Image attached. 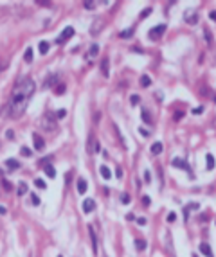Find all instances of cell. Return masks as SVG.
I'll return each mask as SVG.
<instances>
[{"label": "cell", "mask_w": 216, "mask_h": 257, "mask_svg": "<svg viewBox=\"0 0 216 257\" xmlns=\"http://www.w3.org/2000/svg\"><path fill=\"white\" fill-rule=\"evenodd\" d=\"M65 115H67V112H65V110H58V112L54 113V117H56V119H63Z\"/></svg>", "instance_id": "obj_33"}, {"label": "cell", "mask_w": 216, "mask_h": 257, "mask_svg": "<svg viewBox=\"0 0 216 257\" xmlns=\"http://www.w3.org/2000/svg\"><path fill=\"white\" fill-rule=\"evenodd\" d=\"M81 207H83V212H85V214H90V212H94V209H96V202H94L92 198H87Z\"/></svg>", "instance_id": "obj_6"}, {"label": "cell", "mask_w": 216, "mask_h": 257, "mask_svg": "<svg viewBox=\"0 0 216 257\" xmlns=\"http://www.w3.org/2000/svg\"><path fill=\"white\" fill-rule=\"evenodd\" d=\"M186 20H187L189 23H195V22H196V13H195L193 16H189V18H186Z\"/></svg>", "instance_id": "obj_41"}, {"label": "cell", "mask_w": 216, "mask_h": 257, "mask_svg": "<svg viewBox=\"0 0 216 257\" xmlns=\"http://www.w3.org/2000/svg\"><path fill=\"white\" fill-rule=\"evenodd\" d=\"M126 220H128V221H133V220H135V216H133V214H126Z\"/></svg>", "instance_id": "obj_50"}, {"label": "cell", "mask_w": 216, "mask_h": 257, "mask_svg": "<svg viewBox=\"0 0 216 257\" xmlns=\"http://www.w3.org/2000/svg\"><path fill=\"white\" fill-rule=\"evenodd\" d=\"M4 189H5V191H11V189H13V187H11V184H9L7 180L4 182Z\"/></svg>", "instance_id": "obj_44"}, {"label": "cell", "mask_w": 216, "mask_h": 257, "mask_svg": "<svg viewBox=\"0 0 216 257\" xmlns=\"http://www.w3.org/2000/svg\"><path fill=\"white\" fill-rule=\"evenodd\" d=\"M65 90H67V86H65V85H61V86H56V88H54V92H56V94H63Z\"/></svg>", "instance_id": "obj_38"}, {"label": "cell", "mask_w": 216, "mask_h": 257, "mask_svg": "<svg viewBox=\"0 0 216 257\" xmlns=\"http://www.w3.org/2000/svg\"><path fill=\"white\" fill-rule=\"evenodd\" d=\"M58 257H63V256H58Z\"/></svg>", "instance_id": "obj_55"}, {"label": "cell", "mask_w": 216, "mask_h": 257, "mask_svg": "<svg viewBox=\"0 0 216 257\" xmlns=\"http://www.w3.org/2000/svg\"><path fill=\"white\" fill-rule=\"evenodd\" d=\"M171 166H173V167H180V169H184V171L191 173V167H189V164H187V162H184L182 158H173V160H171Z\"/></svg>", "instance_id": "obj_5"}, {"label": "cell", "mask_w": 216, "mask_h": 257, "mask_svg": "<svg viewBox=\"0 0 216 257\" xmlns=\"http://www.w3.org/2000/svg\"><path fill=\"white\" fill-rule=\"evenodd\" d=\"M142 205H144V207H150V205H151L150 196H142Z\"/></svg>", "instance_id": "obj_35"}, {"label": "cell", "mask_w": 216, "mask_h": 257, "mask_svg": "<svg viewBox=\"0 0 216 257\" xmlns=\"http://www.w3.org/2000/svg\"><path fill=\"white\" fill-rule=\"evenodd\" d=\"M198 207H200L198 203H189V205H187V207L184 209V216H186V220L189 218V212H191V211H196Z\"/></svg>", "instance_id": "obj_17"}, {"label": "cell", "mask_w": 216, "mask_h": 257, "mask_svg": "<svg viewBox=\"0 0 216 257\" xmlns=\"http://www.w3.org/2000/svg\"><path fill=\"white\" fill-rule=\"evenodd\" d=\"M49 47H50V45H49V41H45V40L40 41V45H38V49H40L41 54H47V52H49Z\"/></svg>", "instance_id": "obj_18"}, {"label": "cell", "mask_w": 216, "mask_h": 257, "mask_svg": "<svg viewBox=\"0 0 216 257\" xmlns=\"http://www.w3.org/2000/svg\"><path fill=\"white\" fill-rule=\"evenodd\" d=\"M166 220H168V223H175V221H177V214H175V212H169Z\"/></svg>", "instance_id": "obj_32"}, {"label": "cell", "mask_w": 216, "mask_h": 257, "mask_svg": "<svg viewBox=\"0 0 216 257\" xmlns=\"http://www.w3.org/2000/svg\"><path fill=\"white\" fill-rule=\"evenodd\" d=\"M101 72H103V76H105V77H108V76H110V59H108L106 56L101 59Z\"/></svg>", "instance_id": "obj_7"}, {"label": "cell", "mask_w": 216, "mask_h": 257, "mask_svg": "<svg viewBox=\"0 0 216 257\" xmlns=\"http://www.w3.org/2000/svg\"><path fill=\"white\" fill-rule=\"evenodd\" d=\"M88 234H90V241H92V250H94V254H97V236H96V230L92 225L88 227Z\"/></svg>", "instance_id": "obj_8"}, {"label": "cell", "mask_w": 216, "mask_h": 257, "mask_svg": "<svg viewBox=\"0 0 216 257\" xmlns=\"http://www.w3.org/2000/svg\"><path fill=\"white\" fill-rule=\"evenodd\" d=\"M34 185H36L38 189H45V187H47V184H45L41 178H36V180H34Z\"/></svg>", "instance_id": "obj_28"}, {"label": "cell", "mask_w": 216, "mask_h": 257, "mask_svg": "<svg viewBox=\"0 0 216 257\" xmlns=\"http://www.w3.org/2000/svg\"><path fill=\"white\" fill-rule=\"evenodd\" d=\"M43 171H45V175H47L49 178H54V176H56V169H54L50 164H45V166H43Z\"/></svg>", "instance_id": "obj_13"}, {"label": "cell", "mask_w": 216, "mask_h": 257, "mask_svg": "<svg viewBox=\"0 0 216 257\" xmlns=\"http://www.w3.org/2000/svg\"><path fill=\"white\" fill-rule=\"evenodd\" d=\"M31 203H32V205H40V198H38L36 194H31Z\"/></svg>", "instance_id": "obj_34"}, {"label": "cell", "mask_w": 216, "mask_h": 257, "mask_svg": "<svg viewBox=\"0 0 216 257\" xmlns=\"http://www.w3.org/2000/svg\"><path fill=\"white\" fill-rule=\"evenodd\" d=\"M164 32H166V25L160 23V25H157V27H151L150 32H148V36H150V40H159Z\"/></svg>", "instance_id": "obj_2"}, {"label": "cell", "mask_w": 216, "mask_h": 257, "mask_svg": "<svg viewBox=\"0 0 216 257\" xmlns=\"http://www.w3.org/2000/svg\"><path fill=\"white\" fill-rule=\"evenodd\" d=\"M99 173H101V176H103L105 180H110V176H112V173H110V169H108L106 166H101V167H99Z\"/></svg>", "instance_id": "obj_16"}, {"label": "cell", "mask_w": 216, "mask_h": 257, "mask_svg": "<svg viewBox=\"0 0 216 257\" xmlns=\"http://www.w3.org/2000/svg\"><path fill=\"white\" fill-rule=\"evenodd\" d=\"M139 131H141V135H144V137H150V131H148V130H144V128H141Z\"/></svg>", "instance_id": "obj_42"}, {"label": "cell", "mask_w": 216, "mask_h": 257, "mask_svg": "<svg viewBox=\"0 0 216 257\" xmlns=\"http://www.w3.org/2000/svg\"><path fill=\"white\" fill-rule=\"evenodd\" d=\"M119 36H121V38H130V36H133V29L123 31V32H119Z\"/></svg>", "instance_id": "obj_29"}, {"label": "cell", "mask_w": 216, "mask_h": 257, "mask_svg": "<svg viewBox=\"0 0 216 257\" xmlns=\"http://www.w3.org/2000/svg\"><path fill=\"white\" fill-rule=\"evenodd\" d=\"M198 250L204 254L205 257H214L213 256V250H211V247H209V243H200V247H198Z\"/></svg>", "instance_id": "obj_10"}, {"label": "cell", "mask_w": 216, "mask_h": 257, "mask_svg": "<svg viewBox=\"0 0 216 257\" xmlns=\"http://www.w3.org/2000/svg\"><path fill=\"white\" fill-rule=\"evenodd\" d=\"M204 34H205V41H207V43L211 45V43H213V34L209 32V29H207V27L204 29Z\"/></svg>", "instance_id": "obj_27"}, {"label": "cell", "mask_w": 216, "mask_h": 257, "mask_svg": "<svg viewBox=\"0 0 216 257\" xmlns=\"http://www.w3.org/2000/svg\"><path fill=\"white\" fill-rule=\"evenodd\" d=\"M23 59H25L27 63H31V61H32V49H31V47L25 50V56H23Z\"/></svg>", "instance_id": "obj_26"}, {"label": "cell", "mask_w": 216, "mask_h": 257, "mask_svg": "<svg viewBox=\"0 0 216 257\" xmlns=\"http://www.w3.org/2000/svg\"><path fill=\"white\" fill-rule=\"evenodd\" d=\"M5 67H7V59H4V61H2V63H0V72H2V70H4V68H5Z\"/></svg>", "instance_id": "obj_47"}, {"label": "cell", "mask_w": 216, "mask_h": 257, "mask_svg": "<svg viewBox=\"0 0 216 257\" xmlns=\"http://www.w3.org/2000/svg\"><path fill=\"white\" fill-rule=\"evenodd\" d=\"M150 13H151V7H148V9H144V11L141 13V18H148V16H150Z\"/></svg>", "instance_id": "obj_37"}, {"label": "cell", "mask_w": 216, "mask_h": 257, "mask_svg": "<svg viewBox=\"0 0 216 257\" xmlns=\"http://www.w3.org/2000/svg\"><path fill=\"white\" fill-rule=\"evenodd\" d=\"M139 101H141V97H139V95H132V104H133V106H137V104H139Z\"/></svg>", "instance_id": "obj_39"}, {"label": "cell", "mask_w": 216, "mask_h": 257, "mask_svg": "<svg viewBox=\"0 0 216 257\" xmlns=\"http://www.w3.org/2000/svg\"><path fill=\"white\" fill-rule=\"evenodd\" d=\"M97 52H99V47H97V43H94V45L90 47V50H88V56H90V58H96Z\"/></svg>", "instance_id": "obj_25"}, {"label": "cell", "mask_w": 216, "mask_h": 257, "mask_svg": "<svg viewBox=\"0 0 216 257\" xmlns=\"http://www.w3.org/2000/svg\"><path fill=\"white\" fill-rule=\"evenodd\" d=\"M32 140H34V148H36L38 151H41V149L45 148V142H43V139H41L38 133H32Z\"/></svg>", "instance_id": "obj_9"}, {"label": "cell", "mask_w": 216, "mask_h": 257, "mask_svg": "<svg viewBox=\"0 0 216 257\" xmlns=\"http://www.w3.org/2000/svg\"><path fill=\"white\" fill-rule=\"evenodd\" d=\"M5 137H7V139H13V137H14V133H13V131H11V130H9V131H7V133H5Z\"/></svg>", "instance_id": "obj_48"}, {"label": "cell", "mask_w": 216, "mask_h": 257, "mask_svg": "<svg viewBox=\"0 0 216 257\" xmlns=\"http://www.w3.org/2000/svg\"><path fill=\"white\" fill-rule=\"evenodd\" d=\"M83 5H85V7H87V9H94V7H96V5H97V2H85V4H83Z\"/></svg>", "instance_id": "obj_36"}, {"label": "cell", "mask_w": 216, "mask_h": 257, "mask_svg": "<svg viewBox=\"0 0 216 257\" xmlns=\"http://www.w3.org/2000/svg\"><path fill=\"white\" fill-rule=\"evenodd\" d=\"M182 117H184V112H177V115H175V119H177V121H180Z\"/></svg>", "instance_id": "obj_45"}, {"label": "cell", "mask_w": 216, "mask_h": 257, "mask_svg": "<svg viewBox=\"0 0 216 257\" xmlns=\"http://www.w3.org/2000/svg\"><path fill=\"white\" fill-rule=\"evenodd\" d=\"M202 112H204V106H198V108H195V110H193V113H195V115H200Z\"/></svg>", "instance_id": "obj_40"}, {"label": "cell", "mask_w": 216, "mask_h": 257, "mask_svg": "<svg viewBox=\"0 0 216 257\" xmlns=\"http://www.w3.org/2000/svg\"><path fill=\"white\" fill-rule=\"evenodd\" d=\"M213 101H216V95H214V97H213Z\"/></svg>", "instance_id": "obj_54"}, {"label": "cell", "mask_w": 216, "mask_h": 257, "mask_svg": "<svg viewBox=\"0 0 216 257\" xmlns=\"http://www.w3.org/2000/svg\"><path fill=\"white\" fill-rule=\"evenodd\" d=\"M43 126H47V130H49V131H54V130H56V124H54V122H50L49 115L45 117V121H43Z\"/></svg>", "instance_id": "obj_23"}, {"label": "cell", "mask_w": 216, "mask_h": 257, "mask_svg": "<svg viewBox=\"0 0 216 257\" xmlns=\"http://www.w3.org/2000/svg\"><path fill=\"white\" fill-rule=\"evenodd\" d=\"M34 90H36V85H34V81L31 77H23V79H20L16 83V86L13 90V97H11L9 108H7L11 119L22 117V113L25 112V108L29 104V99L32 97Z\"/></svg>", "instance_id": "obj_1"}, {"label": "cell", "mask_w": 216, "mask_h": 257, "mask_svg": "<svg viewBox=\"0 0 216 257\" xmlns=\"http://www.w3.org/2000/svg\"><path fill=\"white\" fill-rule=\"evenodd\" d=\"M162 151H164V144H162V142H155V144L151 146V155L157 157V155H160Z\"/></svg>", "instance_id": "obj_12"}, {"label": "cell", "mask_w": 216, "mask_h": 257, "mask_svg": "<svg viewBox=\"0 0 216 257\" xmlns=\"http://www.w3.org/2000/svg\"><path fill=\"white\" fill-rule=\"evenodd\" d=\"M16 193H18V196H23V194L27 193V184H25V182H20V184H18V191H16Z\"/></svg>", "instance_id": "obj_24"}, {"label": "cell", "mask_w": 216, "mask_h": 257, "mask_svg": "<svg viewBox=\"0 0 216 257\" xmlns=\"http://www.w3.org/2000/svg\"><path fill=\"white\" fill-rule=\"evenodd\" d=\"M87 144H88V153H99V151H101V146H99V142L96 140L94 135L88 137V142H87Z\"/></svg>", "instance_id": "obj_4"}, {"label": "cell", "mask_w": 216, "mask_h": 257, "mask_svg": "<svg viewBox=\"0 0 216 257\" xmlns=\"http://www.w3.org/2000/svg\"><path fill=\"white\" fill-rule=\"evenodd\" d=\"M87 189H88L87 180H85V178H79V180H78V193H79V194H85Z\"/></svg>", "instance_id": "obj_11"}, {"label": "cell", "mask_w": 216, "mask_h": 257, "mask_svg": "<svg viewBox=\"0 0 216 257\" xmlns=\"http://www.w3.org/2000/svg\"><path fill=\"white\" fill-rule=\"evenodd\" d=\"M20 153H22V157H32V149H29V148H22Z\"/></svg>", "instance_id": "obj_30"}, {"label": "cell", "mask_w": 216, "mask_h": 257, "mask_svg": "<svg viewBox=\"0 0 216 257\" xmlns=\"http://www.w3.org/2000/svg\"><path fill=\"white\" fill-rule=\"evenodd\" d=\"M205 158H207V171H213L214 169V157L209 153V155H205Z\"/></svg>", "instance_id": "obj_21"}, {"label": "cell", "mask_w": 216, "mask_h": 257, "mask_svg": "<svg viewBox=\"0 0 216 257\" xmlns=\"http://www.w3.org/2000/svg\"><path fill=\"white\" fill-rule=\"evenodd\" d=\"M144 178H146V182H148V184H150V180H151V176H150V173H148V171H146V173H144Z\"/></svg>", "instance_id": "obj_49"}, {"label": "cell", "mask_w": 216, "mask_h": 257, "mask_svg": "<svg viewBox=\"0 0 216 257\" xmlns=\"http://www.w3.org/2000/svg\"><path fill=\"white\" fill-rule=\"evenodd\" d=\"M54 81H58V76H56V74H52V76H49V77H47V81L43 83V86H45V88H50Z\"/></svg>", "instance_id": "obj_19"}, {"label": "cell", "mask_w": 216, "mask_h": 257, "mask_svg": "<svg viewBox=\"0 0 216 257\" xmlns=\"http://www.w3.org/2000/svg\"><path fill=\"white\" fill-rule=\"evenodd\" d=\"M150 85H151V77H150V76H141V86L148 88Z\"/></svg>", "instance_id": "obj_22"}, {"label": "cell", "mask_w": 216, "mask_h": 257, "mask_svg": "<svg viewBox=\"0 0 216 257\" xmlns=\"http://www.w3.org/2000/svg\"><path fill=\"white\" fill-rule=\"evenodd\" d=\"M141 119H142V121H144L146 124H153V119H151V115H150V112H146V110H144V112L141 113Z\"/></svg>", "instance_id": "obj_20"}, {"label": "cell", "mask_w": 216, "mask_h": 257, "mask_svg": "<svg viewBox=\"0 0 216 257\" xmlns=\"http://www.w3.org/2000/svg\"><path fill=\"white\" fill-rule=\"evenodd\" d=\"M135 248H137L139 252H144V250L148 248V243H146V239H135Z\"/></svg>", "instance_id": "obj_14"}, {"label": "cell", "mask_w": 216, "mask_h": 257, "mask_svg": "<svg viewBox=\"0 0 216 257\" xmlns=\"http://www.w3.org/2000/svg\"><path fill=\"white\" fill-rule=\"evenodd\" d=\"M115 175H117V178H123V169L117 167V169H115Z\"/></svg>", "instance_id": "obj_43"}, {"label": "cell", "mask_w": 216, "mask_h": 257, "mask_svg": "<svg viewBox=\"0 0 216 257\" xmlns=\"http://www.w3.org/2000/svg\"><path fill=\"white\" fill-rule=\"evenodd\" d=\"M121 202H123V203H124V205H128V203H130V202H132V198H130V194H128V193H124V194H123V196H121Z\"/></svg>", "instance_id": "obj_31"}, {"label": "cell", "mask_w": 216, "mask_h": 257, "mask_svg": "<svg viewBox=\"0 0 216 257\" xmlns=\"http://www.w3.org/2000/svg\"><path fill=\"white\" fill-rule=\"evenodd\" d=\"M137 223H139V225H146V220H144V218H139Z\"/></svg>", "instance_id": "obj_51"}, {"label": "cell", "mask_w": 216, "mask_h": 257, "mask_svg": "<svg viewBox=\"0 0 216 257\" xmlns=\"http://www.w3.org/2000/svg\"><path fill=\"white\" fill-rule=\"evenodd\" d=\"M74 32H76V31H74V27H65V29H63V32L59 34V38L56 40V43H65L68 38H72V36H74Z\"/></svg>", "instance_id": "obj_3"}, {"label": "cell", "mask_w": 216, "mask_h": 257, "mask_svg": "<svg viewBox=\"0 0 216 257\" xmlns=\"http://www.w3.org/2000/svg\"><path fill=\"white\" fill-rule=\"evenodd\" d=\"M5 212H7V209H5V207H2V205H0V214H5Z\"/></svg>", "instance_id": "obj_52"}, {"label": "cell", "mask_w": 216, "mask_h": 257, "mask_svg": "<svg viewBox=\"0 0 216 257\" xmlns=\"http://www.w3.org/2000/svg\"><path fill=\"white\" fill-rule=\"evenodd\" d=\"M191 257H198V256H196V254H193V256H191Z\"/></svg>", "instance_id": "obj_53"}, {"label": "cell", "mask_w": 216, "mask_h": 257, "mask_svg": "<svg viewBox=\"0 0 216 257\" xmlns=\"http://www.w3.org/2000/svg\"><path fill=\"white\" fill-rule=\"evenodd\" d=\"M5 166L9 167V169H20V162L18 160H13V158H9V160H5Z\"/></svg>", "instance_id": "obj_15"}, {"label": "cell", "mask_w": 216, "mask_h": 257, "mask_svg": "<svg viewBox=\"0 0 216 257\" xmlns=\"http://www.w3.org/2000/svg\"><path fill=\"white\" fill-rule=\"evenodd\" d=\"M209 18H211L213 22H216V11H211V13H209Z\"/></svg>", "instance_id": "obj_46"}]
</instances>
